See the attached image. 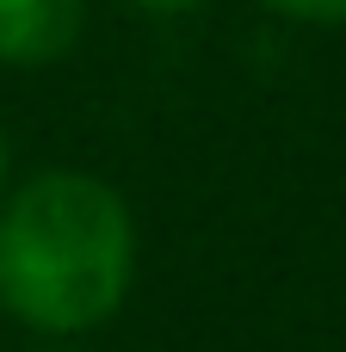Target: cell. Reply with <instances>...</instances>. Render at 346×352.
Listing matches in <instances>:
<instances>
[{
    "mask_svg": "<svg viewBox=\"0 0 346 352\" xmlns=\"http://www.w3.org/2000/svg\"><path fill=\"white\" fill-rule=\"evenodd\" d=\"M136 266L124 198L93 173H37L0 210V303L37 334L99 328Z\"/></svg>",
    "mask_w": 346,
    "mask_h": 352,
    "instance_id": "obj_1",
    "label": "cell"
},
{
    "mask_svg": "<svg viewBox=\"0 0 346 352\" xmlns=\"http://www.w3.org/2000/svg\"><path fill=\"white\" fill-rule=\"evenodd\" d=\"M87 0H0V62L43 68L80 43Z\"/></svg>",
    "mask_w": 346,
    "mask_h": 352,
    "instance_id": "obj_2",
    "label": "cell"
},
{
    "mask_svg": "<svg viewBox=\"0 0 346 352\" xmlns=\"http://www.w3.org/2000/svg\"><path fill=\"white\" fill-rule=\"evenodd\" d=\"M266 12L303 19V25H346V0H260Z\"/></svg>",
    "mask_w": 346,
    "mask_h": 352,
    "instance_id": "obj_3",
    "label": "cell"
},
{
    "mask_svg": "<svg viewBox=\"0 0 346 352\" xmlns=\"http://www.w3.org/2000/svg\"><path fill=\"white\" fill-rule=\"evenodd\" d=\"M124 6H136V12H149V19H180V12H198L204 0H124Z\"/></svg>",
    "mask_w": 346,
    "mask_h": 352,
    "instance_id": "obj_4",
    "label": "cell"
},
{
    "mask_svg": "<svg viewBox=\"0 0 346 352\" xmlns=\"http://www.w3.org/2000/svg\"><path fill=\"white\" fill-rule=\"evenodd\" d=\"M0 179H6V136H0Z\"/></svg>",
    "mask_w": 346,
    "mask_h": 352,
    "instance_id": "obj_5",
    "label": "cell"
}]
</instances>
